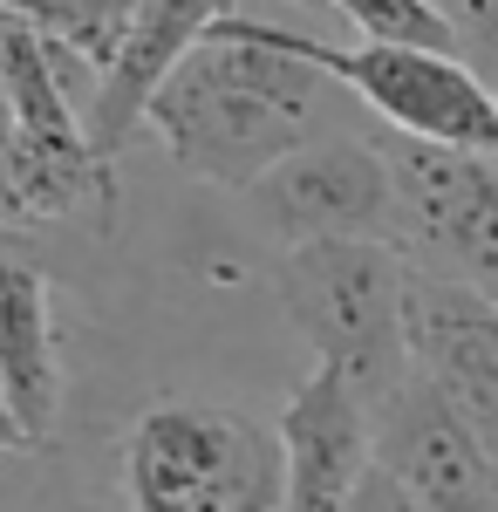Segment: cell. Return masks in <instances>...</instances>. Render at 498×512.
<instances>
[{
  "mask_svg": "<svg viewBox=\"0 0 498 512\" xmlns=\"http://www.w3.org/2000/svg\"><path fill=\"white\" fill-rule=\"evenodd\" d=\"M348 117H355V96L342 82L273 48L232 14L171 69L144 130L171 151L185 178L246 198L280 158L348 130Z\"/></svg>",
  "mask_w": 498,
  "mask_h": 512,
  "instance_id": "cell-1",
  "label": "cell"
},
{
  "mask_svg": "<svg viewBox=\"0 0 498 512\" xmlns=\"http://www.w3.org/2000/svg\"><path fill=\"white\" fill-rule=\"evenodd\" d=\"M280 308L314 362L342 369L369 410L410 383V335H403V287L410 260L389 239H314L280 253Z\"/></svg>",
  "mask_w": 498,
  "mask_h": 512,
  "instance_id": "cell-2",
  "label": "cell"
},
{
  "mask_svg": "<svg viewBox=\"0 0 498 512\" xmlns=\"http://www.w3.org/2000/svg\"><path fill=\"white\" fill-rule=\"evenodd\" d=\"M130 512H287L280 431L232 403L164 396L123 437Z\"/></svg>",
  "mask_w": 498,
  "mask_h": 512,
  "instance_id": "cell-3",
  "label": "cell"
},
{
  "mask_svg": "<svg viewBox=\"0 0 498 512\" xmlns=\"http://www.w3.org/2000/svg\"><path fill=\"white\" fill-rule=\"evenodd\" d=\"M253 35L273 48L314 62L321 76H335L383 123L423 144H458V151H498V89L478 62H464L458 48H417V41H321L294 21H260L239 14Z\"/></svg>",
  "mask_w": 498,
  "mask_h": 512,
  "instance_id": "cell-4",
  "label": "cell"
},
{
  "mask_svg": "<svg viewBox=\"0 0 498 512\" xmlns=\"http://www.w3.org/2000/svg\"><path fill=\"white\" fill-rule=\"evenodd\" d=\"M376 137L396 178V253L423 274L471 280L498 301V158L423 144L403 130Z\"/></svg>",
  "mask_w": 498,
  "mask_h": 512,
  "instance_id": "cell-5",
  "label": "cell"
},
{
  "mask_svg": "<svg viewBox=\"0 0 498 512\" xmlns=\"http://www.w3.org/2000/svg\"><path fill=\"white\" fill-rule=\"evenodd\" d=\"M253 219L280 246H314V239H389L396 246V178H389L383 137H314L294 158H280L246 192Z\"/></svg>",
  "mask_w": 498,
  "mask_h": 512,
  "instance_id": "cell-6",
  "label": "cell"
},
{
  "mask_svg": "<svg viewBox=\"0 0 498 512\" xmlns=\"http://www.w3.org/2000/svg\"><path fill=\"white\" fill-rule=\"evenodd\" d=\"M403 335H410V376H423L498 451V301L471 280L410 267Z\"/></svg>",
  "mask_w": 498,
  "mask_h": 512,
  "instance_id": "cell-7",
  "label": "cell"
},
{
  "mask_svg": "<svg viewBox=\"0 0 498 512\" xmlns=\"http://www.w3.org/2000/svg\"><path fill=\"white\" fill-rule=\"evenodd\" d=\"M376 458L430 512H498V451L423 376L376 410Z\"/></svg>",
  "mask_w": 498,
  "mask_h": 512,
  "instance_id": "cell-8",
  "label": "cell"
},
{
  "mask_svg": "<svg viewBox=\"0 0 498 512\" xmlns=\"http://www.w3.org/2000/svg\"><path fill=\"white\" fill-rule=\"evenodd\" d=\"M273 431L287 451V512H342L362 472L376 465V410L328 362H314L294 383Z\"/></svg>",
  "mask_w": 498,
  "mask_h": 512,
  "instance_id": "cell-9",
  "label": "cell"
},
{
  "mask_svg": "<svg viewBox=\"0 0 498 512\" xmlns=\"http://www.w3.org/2000/svg\"><path fill=\"white\" fill-rule=\"evenodd\" d=\"M232 14H246V0H137V7H130L123 48H116V62L103 69L96 103H89V144H96L103 158H123V151L144 137L151 103H157V89L171 82V69H178L219 21H232Z\"/></svg>",
  "mask_w": 498,
  "mask_h": 512,
  "instance_id": "cell-10",
  "label": "cell"
},
{
  "mask_svg": "<svg viewBox=\"0 0 498 512\" xmlns=\"http://www.w3.org/2000/svg\"><path fill=\"white\" fill-rule=\"evenodd\" d=\"M0 403L28 444L55 437L62 417V335H55V280L14 226H0Z\"/></svg>",
  "mask_w": 498,
  "mask_h": 512,
  "instance_id": "cell-11",
  "label": "cell"
},
{
  "mask_svg": "<svg viewBox=\"0 0 498 512\" xmlns=\"http://www.w3.org/2000/svg\"><path fill=\"white\" fill-rule=\"evenodd\" d=\"M130 7L137 0H0V14L41 28V35L62 41V48H76L82 62H96V69L116 62L123 28H130Z\"/></svg>",
  "mask_w": 498,
  "mask_h": 512,
  "instance_id": "cell-12",
  "label": "cell"
},
{
  "mask_svg": "<svg viewBox=\"0 0 498 512\" xmlns=\"http://www.w3.org/2000/svg\"><path fill=\"white\" fill-rule=\"evenodd\" d=\"M328 14H342L355 41H417V48H458L451 21L437 0H321Z\"/></svg>",
  "mask_w": 498,
  "mask_h": 512,
  "instance_id": "cell-13",
  "label": "cell"
},
{
  "mask_svg": "<svg viewBox=\"0 0 498 512\" xmlns=\"http://www.w3.org/2000/svg\"><path fill=\"white\" fill-rule=\"evenodd\" d=\"M451 35H458V55L464 62H498V0H437Z\"/></svg>",
  "mask_w": 498,
  "mask_h": 512,
  "instance_id": "cell-14",
  "label": "cell"
},
{
  "mask_svg": "<svg viewBox=\"0 0 498 512\" xmlns=\"http://www.w3.org/2000/svg\"><path fill=\"white\" fill-rule=\"evenodd\" d=\"M342 512H430V506H423L417 492H410V485H403V478H396L383 458H376V465L362 472V485L348 492V506H342Z\"/></svg>",
  "mask_w": 498,
  "mask_h": 512,
  "instance_id": "cell-15",
  "label": "cell"
},
{
  "mask_svg": "<svg viewBox=\"0 0 498 512\" xmlns=\"http://www.w3.org/2000/svg\"><path fill=\"white\" fill-rule=\"evenodd\" d=\"M14 144H21V130H14V103H7V82H0V219H7V178H14Z\"/></svg>",
  "mask_w": 498,
  "mask_h": 512,
  "instance_id": "cell-16",
  "label": "cell"
},
{
  "mask_svg": "<svg viewBox=\"0 0 498 512\" xmlns=\"http://www.w3.org/2000/svg\"><path fill=\"white\" fill-rule=\"evenodd\" d=\"M485 76H492V89H498V62H485Z\"/></svg>",
  "mask_w": 498,
  "mask_h": 512,
  "instance_id": "cell-17",
  "label": "cell"
},
{
  "mask_svg": "<svg viewBox=\"0 0 498 512\" xmlns=\"http://www.w3.org/2000/svg\"><path fill=\"white\" fill-rule=\"evenodd\" d=\"M492 158H498V151H492Z\"/></svg>",
  "mask_w": 498,
  "mask_h": 512,
  "instance_id": "cell-18",
  "label": "cell"
}]
</instances>
